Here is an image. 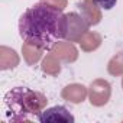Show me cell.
<instances>
[{
	"mask_svg": "<svg viewBox=\"0 0 123 123\" xmlns=\"http://www.w3.org/2000/svg\"><path fill=\"white\" fill-rule=\"evenodd\" d=\"M68 33V20L62 10L46 3L26 9L19 19V35L28 45L42 51L52 49Z\"/></svg>",
	"mask_w": 123,
	"mask_h": 123,
	"instance_id": "1",
	"label": "cell"
},
{
	"mask_svg": "<svg viewBox=\"0 0 123 123\" xmlns=\"http://www.w3.org/2000/svg\"><path fill=\"white\" fill-rule=\"evenodd\" d=\"M46 97L39 91H33L28 87H15L6 93L3 107L9 120L22 122L32 116L38 117L46 106Z\"/></svg>",
	"mask_w": 123,
	"mask_h": 123,
	"instance_id": "2",
	"label": "cell"
},
{
	"mask_svg": "<svg viewBox=\"0 0 123 123\" xmlns=\"http://www.w3.org/2000/svg\"><path fill=\"white\" fill-rule=\"evenodd\" d=\"M38 120L41 123H49V122H65L73 123L75 119L74 116L67 110L64 106H54L46 110H42V113L38 116Z\"/></svg>",
	"mask_w": 123,
	"mask_h": 123,
	"instance_id": "3",
	"label": "cell"
},
{
	"mask_svg": "<svg viewBox=\"0 0 123 123\" xmlns=\"http://www.w3.org/2000/svg\"><path fill=\"white\" fill-rule=\"evenodd\" d=\"M94 2H96V5H97L98 7H101L103 10H110V9H113V7L116 6L117 0H94Z\"/></svg>",
	"mask_w": 123,
	"mask_h": 123,
	"instance_id": "4",
	"label": "cell"
}]
</instances>
